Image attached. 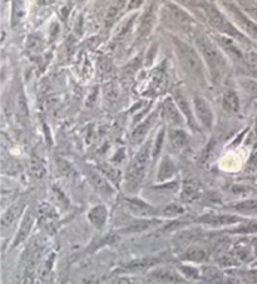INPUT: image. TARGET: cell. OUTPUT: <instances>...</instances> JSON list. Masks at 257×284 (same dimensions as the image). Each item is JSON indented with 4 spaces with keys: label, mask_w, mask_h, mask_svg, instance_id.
<instances>
[{
    "label": "cell",
    "mask_w": 257,
    "mask_h": 284,
    "mask_svg": "<svg viewBox=\"0 0 257 284\" xmlns=\"http://www.w3.org/2000/svg\"><path fill=\"white\" fill-rule=\"evenodd\" d=\"M165 137H166V128L163 126V128L158 132V134H157L153 144H152V159H153V161H157L159 154H161L162 147H163V143H165Z\"/></svg>",
    "instance_id": "cell-36"
},
{
    "label": "cell",
    "mask_w": 257,
    "mask_h": 284,
    "mask_svg": "<svg viewBox=\"0 0 257 284\" xmlns=\"http://www.w3.org/2000/svg\"><path fill=\"white\" fill-rule=\"evenodd\" d=\"M192 104H193L194 115H196L199 125L206 130H208V132H211L213 128V124H215V113H213V109L208 100L202 95L196 94L192 99Z\"/></svg>",
    "instance_id": "cell-10"
},
{
    "label": "cell",
    "mask_w": 257,
    "mask_h": 284,
    "mask_svg": "<svg viewBox=\"0 0 257 284\" xmlns=\"http://www.w3.org/2000/svg\"><path fill=\"white\" fill-rule=\"evenodd\" d=\"M104 98H106L108 102H114V100L118 99V95H120V88L117 85V83L114 82H108L103 88Z\"/></svg>",
    "instance_id": "cell-37"
},
{
    "label": "cell",
    "mask_w": 257,
    "mask_h": 284,
    "mask_svg": "<svg viewBox=\"0 0 257 284\" xmlns=\"http://www.w3.org/2000/svg\"><path fill=\"white\" fill-rule=\"evenodd\" d=\"M82 284H98V279L94 278V277H92V278L83 279Z\"/></svg>",
    "instance_id": "cell-43"
},
{
    "label": "cell",
    "mask_w": 257,
    "mask_h": 284,
    "mask_svg": "<svg viewBox=\"0 0 257 284\" xmlns=\"http://www.w3.org/2000/svg\"><path fill=\"white\" fill-rule=\"evenodd\" d=\"M163 9H165V18L175 27L182 30V33H185L186 35L196 38L197 35L201 34L198 23L178 4L167 3Z\"/></svg>",
    "instance_id": "cell-5"
},
{
    "label": "cell",
    "mask_w": 257,
    "mask_h": 284,
    "mask_svg": "<svg viewBox=\"0 0 257 284\" xmlns=\"http://www.w3.org/2000/svg\"><path fill=\"white\" fill-rule=\"evenodd\" d=\"M154 23H156V8H154V5H152L147 9L146 13L142 16L139 27H138L137 39L141 40L146 38L152 32V29H153Z\"/></svg>",
    "instance_id": "cell-25"
},
{
    "label": "cell",
    "mask_w": 257,
    "mask_h": 284,
    "mask_svg": "<svg viewBox=\"0 0 257 284\" xmlns=\"http://www.w3.org/2000/svg\"><path fill=\"white\" fill-rule=\"evenodd\" d=\"M223 231L227 233V234L242 235V237L257 234V219H246L242 223L237 224V226L232 227V228L225 229Z\"/></svg>",
    "instance_id": "cell-27"
},
{
    "label": "cell",
    "mask_w": 257,
    "mask_h": 284,
    "mask_svg": "<svg viewBox=\"0 0 257 284\" xmlns=\"http://www.w3.org/2000/svg\"><path fill=\"white\" fill-rule=\"evenodd\" d=\"M239 8L257 23V0H236Z\"/></svg>",
    "instance_id": "cell-34"
},
{
    "label": "cell",
    "mask_w": 257,
    "mask_h": 284,
    "mask_svg": "<svg viewBox=\"0 0 257 284\" xmlns=\"http://www.w3.org/2000/svg\"><path fill=\"white\" fill-rule=\"evenodd\" d=\"M165 219L163 218H154V219H137L133 223L123 227L118 230L120 234H135V233H143V231L149 230L153 227H161Z\"/></svg>",
    "instance_id": "cell-20"
},
{
    "label": "cell",
    "mask_w": 257,
    "mask_h": 284,
    "mask_svg": "<svg viewBox=\"0 0 257 284\" xmlns=\"http://www.w3.org/2000/svg\"><path fill=\"white\" fill-rule=\"evenodd\" d=\"M186 213L185 205L182 203H176V202H170L167 204H165L163 207H161V214L163 219H176L178 217L183 216Z\"/></svg>",
    "instance_id": "cell-31"
},
{
    "label": "cell",
    "mask_w": 257,
    "mask_h": 284,
    "mask_svg": "<svg viewBox=\"0 0 257 284\" xmlns=\"http://www.w3.org/2000/svg\"><path fill=\"white\" fill-rule=\"evenodd\" d=\"M98 170L101 171L113 185H118L121 180H122V173H121V170L118 168H116L114 166H112V164H99Z\"/></svg>",
    "instance_id": "cell-33"
},
{
    "label": "cell",
    "mask_w": 257,
    "mask_h": 284,
    "mask_svg": "<svg viewBox=\"0 0 257 284\" xmlns=\"http://www.w3.org/2000/svg\"><path fill=\"white\" fill-rule=\"evenodd\" d=\"M240 84H241V87L244 88L247 94H250L254 98H257V82L252 79H244L240 82Z\"/></svg>",
    "instance_id": "cell-39"
},
{
    "label": "cell",
    "mask_w": 257,
    "mask_h": 284,
    "mask_svg": "<svg viewBox=\"0 0 257 284\" xmlns=\"http://www.w3.org/2000/svg\"><path fill=\"white\" fill-rule=\"evenodd\" d=\"M247 218H244L241 216H237L235 213H217V212H209V213H204L198 216L192 221V223L198 224V226L207 227L211 229H223L232 228V227L237 226V224L242 223L246 221Z\"/></svg>",
    "instance_id": "cell-6"
},
{
    "label": "cell",
    "mask_w": 257,
    "mask_h": 284,
    "mask_svg": "<svg viewBox=\"0 0 257 284\" xmlns=\"http://www.w3.org/2000/svg\"><path fill=\"white\" fill-rule=\"evenodd\" d=\"M165 263V254L162 255H152V257H143L141 259H134L128 263L122 264L117 269H114L113 274H141L148 273L151 269L159 264Z\"/></svg>",
    "instance_id": "cell-8"
},
{
    "label": "cell",
    "mask_w": 257,
    "mask_h": 284,
    "mask_svg": "<svg viewBox=\"0 0 257 284\" xmlns=\"http://www.w3.org/2000/svg\"><path fill=\"white\" fill-rule=\"evenodd\" d=\"M173 99L177 103L178 108H180L181 113L183 114L186 119V123L189 124L190 128L193 130V132H199L201 130V125L197 121L196 115H194V111H193V104L191 106L190 100L187 99L185 94H183L182 90L177 89L175 90V94H173Z\"/></svg>",
    "instance_id": "cell-15"
},
{
    "label": "cell",
    "mask_w": 257,
    "mask_h": 284,
    "mask_svg": "<svg viewBox=\"0 0 257 284\" xmlns=\"http://www.w3.org/2000/svg\"><path fill=\"white\" fill-rule=\"evenodd\" d=\"M177 174V166L173 162L170 156H165L161 159L158 166V171H157V182L163 184V183L171 182Z\"/></svg>",
    "instance_id": "cell-23"
},
{
    "label": "cell",
    "mask_w": 257,
    "mask_h": 284,
    "mask_svg": "<svg viewBox=\"0 0 257 284\" xmlns=\"http://www.w3.org/2000/svg\"><path fill=\"white\" fill-rule=\"evenodd\" d=\"M168 140L175 152H181L189 145L190 137L182 128H171L168 132Z\"/></svg>",
    "instance_id": "cell-26"
},
{
    "label": "cell",
    "mask_w": 257,
    "mask_h": 284,
    "mask_svg": "<svg viewBox=\"0 0 257 284\" xmlns=\"http://www.w3.org/2000/svg\"><path fill=\"white\" fill-rule=\"evenodd\" d=\"M256 128H257V118H256Z\"/></svg>",
    "instance_id": "cell-45"
},
{
    "label": "cell",
    "mask_w": 257,
    "mask_h": 284,
    "mask_svg": "<svg viewBox=\"0 0 257 284\" xmlns=\"http://www.w3.org/2000/svg\"><path fill=\"white\" fill-rule=\"evenodd\" d=\"M147 277L151 282L156 284H185L187 283L177 267L159 264L147 273Z\"/></svg>",
    "instance_id": "cell-9"
},
{
    "label": "cell",
    "mask_w": 257,
    "mask_h": 284,
    "mask_svg": "<svg viewBox=\"0 0 257 284\" xmlns=\"http://www.w3.org/2000/svg\"><path fill=\"white\" fill-rule=\"evenodd\" d=\"M123 207L128 214L137 219H154L162 218L161 208L156 207L148 200L138 197L123 198Z\"/></svg>",
    "instance_id": "cell-7"
},
{
    "label": "cell",
    "mask_w": 257,
    "mask_h": 284,
    "mask_svg": "<svg viewBox=\"0 0 257 284\" xmlns=\"http://www.w3.org/2000/svg\"><path fill=\"white\" fill-rule=\"evenodd\" d=\"M85 176H87L88 182L93 187V189L96 190L99 195L104 199H111L116 194V189H114L113 184L109 182L108 179L96 168L92 167H87L85 169Z\"/></svg>",
    "instance_id": "cell-12"
},
{
    "label": "cell",
    "mask_w": 257,
    "mask_h": 284,
    "mask_svg": "<svg viewBox=\"0 0 257 284\" xmlns=\"http://www.w3.org/2000/svg\"><path fill=\"white\" fill-rule=\"evenodd\" d=\"M225 8L228 13L231 14L233 19V24L241 30L244 34H247L249 37L254 38L257 40V23L252 20L251 18L246 15L239 6L235 5V3H223Z\"/></svg>",
    "instance_id": "cell-11"
},
{
    "label": "cell",
    "mask_w": 257,
    "mask_h": 284,
    "mask_svg": "<svg viewBox=\"0 0 257 284\" xmlns=\"http://www.w3.org/2000/svg\"><path fill=\"white\" fill-rule=\"evenodd\" d=\"M222 107L225 111L231 114H236L240 112V99L237 93L233 89H226L222 95Z\"/></svg>",
    "instance_id": "cell-30"
},
{
    "label": "cell",
    "mask_w": 257,
    "mask_h": 284,
    "mask_svg": "<svg viewBox=\"0 0 257 284\" xmlns=\"http://www.w3.org/2000/svg\"><path fill=\"white\" fill-rule=\"evenodd\" d=\"M109 219V211L107 205L103 203L93 205L92 208L87 212V221L96 230L102 231L106 228Z\"/></svg>",
    "instance_id": "cell-18"
},
{
    "label": "cell",
    "mask_w": 257,
    "mask_h": 284,
    "mask_svg": "<svg viewBox=\"0 0 257 284\" xmlns=\"http://www.w3.org/2000/svg\"><path fill=\"white\" fill-rule=\"evenodd\" d=\"M222 1L223 3H231V4L236 3V0H222Z\"/></svg>",
    "instance_id": "cell-44"
},
{
    "label": "cell",
    "mask_w": 257,
    "mask_h": 284,
    "mask_svg": "<svg viewBox=\"0 0 257 284\" xmlns=\"http://www.w3.org/2000/svg\"><path fill=\"white\" fill-rule=\"evenodd\" d=\"M202 194V184L196 179H186L181 185L180 198L183 203H192Z\"/></svg>",
    "instance_id": "cell-21"
},
{
    "label": "cell",
    "mask_w": 257,
    "mask_h": 284,
    "mask_svg": "<svg viewBox=\"0 0 257 284\" xmlns=\"http://www.w3.org/2000/svg\"><path fill=\"white\" fill-rule=\"evenodd\" d=\"M176 267H177L180 273L182 274V277L187 282L202 281L201 266H196V264H190V263H182V262H180L178 264H176Z\"/></svg>",
    "instance_id": "cell-29"
},
{
    "label": "cell",
    "mask_w": 257,
    "mask_h": 284,
    "mask_svg": "<svg viewBox=\"0 0 257 284\" xmlns=\"http://www.w3.org/2000/svg\"><path fill=\"white\" fill-rule=\"evenodd\" d=\"M151 159L152 144L148 140L144 144H142L141 149L135 153V156L133 157L132 162H130L129 167H128L127 171L125 174L123 187H125V190L128 194H133V193L139 190L144 180V176H146L147 168H148Z\"/></svg>",
    "instance_id": "cell-3"
},
{
    "label": "cell",
    "mask_w": 257,
    "mask_h": 284,
    "mask_svg": "<svg viewBox=\"0 0 257 284\" xmlns=\"http://www.w3.org/2000/svg\"><path fill=\"white\" fill-rule=\"evenodd\" d=\"M162 114H163V118L166 119V121L172 128H182L186 124L185 116L181 113L177 103L175 102L173 98L168 97L163 100V103H162Z\"/></svg>",
    "instance_id": "cell-17"
},
{
    "label": "cell",
    "mask_w": 257,
    "mask_h": 284,
    "mask_svg": "<svg viewBox=\"0 0 257 284\" xmlns=\"http://www.w3.org/2000/svg\"><path fill=\"white\" fill-rule=\"evenodd\" d=\"M223 211L235 213L244 218H254L257 217V199H244L230 203L223 208Z\"/></svg>",
    "instance_id": "cell-19"
},
{
    "label": "cell",
    "mask_w": 257,
    "mask_h": 284,
    "mask_svg": "<svg viewBox=\"0 0 257 284\" xmlns=\"http://www.w3.org/2000/svg\"><path fill=\"white\" fill-rule=\"evenodd\" d=\"M39 217L43 221L47 222V223H52V222H54L58 218V213H57V209L54 208L53 205L44 203V204L40 205Z\"/></svg>",
    "instance_id": "cell-35"
},
{
    "label": "cell",
    "mask_w": 257,
    "mask_h": 284,
    "mask_svg": "<svg viewBox=\"0 0 257 284\" xmlns=\"http://www.w3.org/2000/svg\"><path fill=\"white\" fill-rule=\"evenodd\" d=\"M231 250H232L233 254L236 255V258L242 264L249 263V262L252 261V258L255 257L254 244H252L251 240H249L245 237L233 243Z\"/></svg>",
    "instance_id": "cell-22"
},
{
    "label": "cell",
    "mask_w": 257,
    "mask_h": 284,
    "mask_svg": "<svg viewBox=\"0 0 257 284\" xmlns=\"http://www.w3.org/2000/svg\"><path fill=\"white\" fill-rule=\"evenodd\" d=\"M142 3H143V0H130L129 8H130V9H137V8H139V6L142 5Z\"/></svg>",
    "instance_id": "cell-42"
},
{
    "label": "cell",
    "mask_w": 257,
    "mask_h": 284,
    "mask_svg": "<svg viewBox=\"0 0 257 284\" xmlns=\"http://www.w3.org/2000/svg\"><path fill=\"white\" fill-rule=\"evenodd\" d=\"M201 10L202 13H203L206 20L208 21L209 25L215 30H217L218 34L233 38L235 40H239V42L242 43H249L244 33H242L235 24L231 23L215 5L203 1V4H202L201 6Z\"/></svg>",
    "instance_id": "cell-4"
},
{
    "label": "cell",
    "mask_w": 257,
    "mask_h": 284,
    "mask_svg": "<svg viewBox=\"0 0 257 284\" xmlns=\"http://www.w3.org/2000/svg\"><path fill=\"white\" fill-rule=\"evenodd\" d=\"M126 4H127V0H113L112 1L111 5L107 9L106 16H104V24L107 28H111L118 20L122 11L125 10Z\"/></svg>",
    "instance_id": "cell-28"
},
{
    "label": "cell",
    "mask_w": 257,
    "mask_h": 284,
    "mask_svg": "<svg viewBox=\"0 0 257 284\" xmlns=\"http://www.w3.org/2000/svg\"><path fill=\"white\" fill-rule=\"evenodd\" d=\"M194 44L206 64V68L208 69L209 78L213 83H220L225 78L228 68L227 60L221 48L213 38H209L206 34L197 35L194 38Z\"/></svg>",
    "instance_id": "cell-2"
},
{
    "label": "cell",
    "mask_w": 257,
    "mask_h": 284,
    "mask_svg": "<svg viewBox=\"0 0 257 284\" xmlns=\"http://www.w3.org/2000/svg\"><path fill=\"white\" fill-rule=\"evenodd\" d=\"M156 118H157V113L151 114V115L147 116V118L144 119L142 123H139L137 126H135V129L133 130V133H132V138H130V140H132L133 144L134 145L143 144L144 138L147 137V134H148V132H149V129L152 128L153 123L156 121Z\"/></svg>",
    "instance_id": "cell-24"
},
{
    "label": "cell",
    "mask_w": 257,
    "mask_h": 284,
    "mask_svg": "<svg viewBox=\"0 0 257 284\" xmlns=\"http://www.w3.org/2000/svg\"><path fill=\"white\" fill-rule=\"evenodd\" d=\"M27 209V202L23 199L9 205L8 208L3 212V214H1V229H3V231L5 229L16 226L21 221Z\"/></svg>",
    "instance_id": "cell-16"
},
{
    "label": "cell",
    "mask_w": 257,
    "mask_h": 284,
    "mask_svg": "<svg viewBox=\"0 0 257 284\" xmlns=\"http://www.w3.org/2000/svg\"><path fill=\"white\" fill-rule=\"evenodd\" d=\"M35 221H37V218H35L34 212L32 209H27V212H25L24 216H23V218L18 224L15 235H14V239L11 242V249L21 245L29 238L33 227L35 226Z\"/></svg>",
    "instance_id": "cell-14"
},
{
    "label": "cell",
    "mask_w": 257,
    "mask_h": 284,
    "mask_svg": "<svg viewBox=\"0 0 257 284\" xmlns=\"http://www.w3.org/2000/svg\"><path fill=\"white\" fill-rule=\"evenodd\" d=\"M175 1L180 6L190 9H201L202 4H203V1H201V0H175Z\"/></svg>",
    "instance_id": "cell-40"
},
{
    "label": "cell",
    "mask_w": 257,
    "mask_h": 284,
    "mask_svg": "<svg viewBox=\"0 0 257 284\" xmlns=\"http://www.w3.org/2000/svg\"><path fill=\"white\" fill-rule=\"evenodd\" d=\"M171 39H172L173 49H175V53L177 56L182 70L196 83L206 85L207 68L197 48L192 47L191 44L177 37H172Z\"/></svg>",
    "instance_id": "cell-1"
},
{
    "label": "cell",
    "mask_w": 257,
    "mask_h": 284,
    "mask_svg": "<svg viewBox=\"0 0 257 284\" xmlns=\"http://www.w3.org/2000/svg\"><path fill=\"white\" fill-rule=\"evenodd\" d=\"M211 253L206 250V248L201 247V245L192 244L186 248L183 252L180 253L178 259L182 263H190L196 264V266H203V264H208L211 262Z\"/></svg>",
    "instance_id": "cell-13"
},
{
    "label": "cell",
    "mask_w": 257,
    "mask_h": 284,
    "mask_svg": "<svg viewBox=\"0 0 257 284\" xmlns=\"http://www.w3.org/2000/svg\"><path fill=\"white\" fill-rule=\"evenodd\" d=\"M30 169H32V173L34 174L37 178H42L45 173V169L43 167V164L40 163L39 161H32V164H30Z\"/></svg>",
    "instance_id": "cell-41"
},
{
    "label": "cell",
    "mask_w": 257,
    "mask_h": 284,
    "mask_svg": "<svg viewBox=\"0 0 257 284\" xmlns=\"http://www.w3.org/2000/svg\"><path fill=\"white\" fill-rule=\"evenodd\" d=\"M225 272H227L231 276L237 277V278L241 279L245 284H257V268L240 269L239 267V268H232Z\"/></svg>",
    "instance_id": "cell-32"
},
{
    "label": "cell",
    "mask_w": 257,
    "mask_h": 284,
    "mask_svg": "<svg viewBox=\"0 0 257 284\" xmlns=\"http://www.w3.org/2000/svg\"><path fill=\"white\" fill-rule=\"evenodd\" d=\"M245 64L252 73L257 74V52H246L244 57Z\"/></svg>",
    "instance_id": "cell-38"
}]
</instances>
